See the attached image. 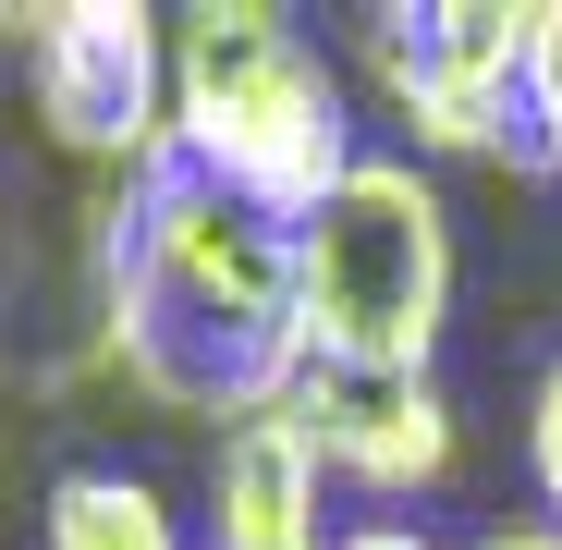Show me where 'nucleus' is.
I'll list each match as a JSON object with an SVG mask.
<instances>
[{"mask_svg": "<svg viewBox=\"0 0 562 550\" xmlns=\"http://www.w3.org/2000/svg\"><path fill=\"white\" fill-rule=\"evenodd\" d=\"M355 86H367V111L392 123L404 159H514V74H490L477 49H464L440 25V0L428 13H404V0H380V13H355Z\"/></svg>", "mask_w": 562, "mask_h": 550, "instance_id": "nucleus-6", "label": "nucleus"}, {"mask_svg": "<svg viewBox=\"0 0 562 550\" xmlns=\"http://www.w3.org/2000/svg\"><path fill=\"white\" fill-rule=\"evenodd\" d=\"M452 294H464L452 197L404 147H367L294 221V318L318 367H440Z\"/></svg>", "mask_w": 562, "mask_h": 550, "instance_id": "nucleus-3", "label": "nucleus"}, {"mask_svg": "<svg viewBox=\"0 0 562 550\" xmlns=\"http://www.w3.org/2000/svg\"><path fill=\"white\" fill-rule=\"evenodd\" d=\"M330 538H342V490L294 428V404L221 416L196 465V550H330Z\"/></svg>", "mask_w": 562, "mask_h": 550, "instance_id": "nucleus-7", "label": "nucleus"}, {"mask_svg": "<svg viewBox=\"0 0 562 550\" xmlns=\"http://www.w3.org/2000/svg\"><path fill=\"white\" fill-rule=\"evenodd\" d=\"M526 490H538V514L562 526V343L538 355V380H526Z\"/></svg>", "mask_w": 562, "mask_h": 550, "instance_id": "nucleus-10", "label": "nucleus"}, {"mask_svg": "<svg viewBox=\"0 0 562 550\" xmlns=\"http://www.w3.org/2000/svg\"><path fill=\"white\" fill-rule=\"evenodd\" d=\"M294 428L318 440L330 490H355L367 514H416L452 465H464V404L440 367H294Z\"/></svg>", "mask_w": 562, "mask_h": 550, "instance_id": "nucleus-5", "label": "nucleus"}, {"mask_svg": "<svg viewBox=\"0 0 562 550\" xmlns=\"http://www.w3.org/2000/svg\"><path fill=\"white\" fill-rule=\"evenodd\" d=\"M25 49V111L86 183H147L171 159V13L147 0H37L0 13Z\"/></svg>", "mask_w": 562, "mask_h": 550, "instance_id": "nucleus-4", "label": "nucleus"}, {"mask_svg": "<svg viewBox=\"0 0 562 550\" xmlns=\"http://www.w3.org/2000/svg\"><path fill=\"white\" fill-rule=\"evenodd\" d=\"M514 171L562 183V0H538V49L514 74Z\"/></svg>", "mask_w": 562, "mask_h": 550, "instance_id": "nucleus-9", "label": "nucleus"}, {"mask_svg": "<svg viewBox=\"0 0 562 550\" xmlns=\"http://www.w3.org/2000/svg\"><path fill=\"white\" fill-rule=\"evenodd\" d=\"M0 282H13V197H0Z\"/></svg>", "mask_w": 562, "mask_h": 550, "instance_id": "nucleus-13", "label": "nucleus"}, {"mask_svg": "<svg viewBox=\"0 0 562 550\" xmlns=\"http://www.w3.org/2000/svg\"><path fill=\"white\" fill-rule=\"evenodd\" d=\"M37 550H196V514H171L147 465H61L37 490Z\"/></svg>", "mask_w": 562, "mask_h": 550, "instance_id": "nucleus-8", "label": "nucleus"}, {"mask_svg": "<svg viewBox=\"0 0 562 550\" xmlns=\"http://www.w3.org/2000/svg\"><path fill=\"white\" fill-rule=\"evenodd\" d=\"M380 147L355 123V61L306 37L281 0H196L171 13V159L233 183L245 209L306 221Z\"/></svg>", "mask_w": 562, "mask_h": 550, "instance_id": "nucleus-2", "label": "nucleus"}, {"mask_svg": "<svg viewBox=\"0 0 562 550\" xmlns=\"http://www.w3.org/2000/svg\"><path fill=\"white\" fill-rule=\"evenodd\" d=\"M306 367L294 318V221L245 209L233 183L159 159L147 183L86 197V343L49 355L37 380H99L147 416H245L281 404Z\"/></svg>", "mask_w": 562, "mask_h": 550, "instance_id": "nucleus-1", "label": "nucleus"}, {"mask_svg": "<svg viewBox=\"0 0 562 550\" xmlns=\"http://www.w3.org/2000/svg\"><path fill=\"white\" fill-rule=\"evenodd\" d=\"M330 550H464V538H440L428 514H342Z\"/></svg>", "mask_w": 562, "mask_h": 550, "instance_id": "nucleus-11", "label": "nucleus"}, {"mask_svg": "<svg viewBox=\"0 0 562 550\" xmlns=\"http://www.w3.org/2000/svg\"><path fill=\"white\" fill-rule=\"evenodd\" d=\"M464 550H562V526H550V514H502V526H477Z\"/></svg>", "mask_w": 562, "mask_h": 550, "instance_id": "nucleus-12", "label": "nucleus"}]
</instances>
